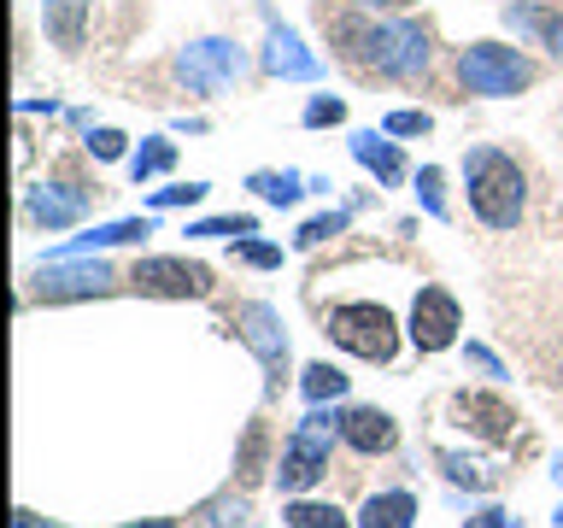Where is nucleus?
I'll return each mask as SVG.
<instances>
[{
  "instance_id": "nucleus-30",
  "label": "nucleus",
  "mask_w": 563,
  "mask_h": 528,
  "mask_svg": "<svg viewBox=\"0 0 563 528\" xmlns=\"http://www.w3.org/2000/svg\"><path fill=\"white\" fill-rule=\"evenodd\" d=\"M429 112H387V135H429Z\"/></svg>"
},
{
  "instance_id": "nucleus-7",
  "label": "nucleus",
  "mask_w": 563,
  "mask_h": 528,
  "mask_svg": "<svg viewBox=\"0 0 563 528\" xmlns=\"http://www.w3.org/2000/svg\"><path fill=\"white\" fill-rule=\"evenodd\" d=\"M130 282L141 294H158V299H200L211 288V276L200 264H183V258H141Z\"/></svg>"
},
{
  "instance_id": "nucleus-8",
  "label": "nucleus",
  "mask_w": 563,
  "mask_h": 528,
  "mask_svg": "<svg viewBox=\"0 0 563 528\" xmlns=\"http://www.w3.org/2000/svg\"><path fill=\"white\" fill-rule=\"evenodd\" d=\"M235 323H241V341L258 352L264 370H271V382H282V370H288V334H282V317L253 299V306L235 311Z\"/></svg>"
},
{
  "instance_id": "nucleus-19",
  "label": "nucleus",
  "mask_w": 563,
  "mask_h": 528,
  "mask_svg": "<svg viewBox=\"0 0 563 528\" xmlns=\"http://www.w3.org/2000/svg\"><path fill=\"white\" fill-rule=\"evenodd\" d=\"M253 188H258L271 206H294V200H299V194H306L311 183H306L299 170H258V176H253Z\"/></svg>"
},
{
  "instance_id": "nucleus-29",
  "label": "nucleus",
  "mask_w": 563,
  "mask_h": 528,
  "mask_svg": "<svg viewBox=\"0 0 563 528\" xmlns=\"http://www.w3.org/2000/svg\"><path fill=\"white\" fill-rule=\"evenodd\" d=\"M341 118H346V106L329 100V95H317V100L306 106V123H311V130H323V123H341Z\"/></svg>"
},
{
  "instance_id": "nucleus-25",
  "label": "nucleus",
  "mask_w": 563,
  "mask_h": 528,
  "mask_svg": "<svg viewBox=\"0 0 563 528\" xmlns=\"http://www.w3.org/2000/svg\"><path fill=\"white\" fill-rule=\"evenodd\" d=\"M188 235H206V241L211 235H235L241 241V235H253V218H206V223H194Z\"/></svg>"
},
{
  "instance_id": "nucleus-35",
  "label": "nucleus",
  "mask_w": 563,
  "mask_h": 528,
  "mask_svg": "<svg viewBox=\"0 0 563 528\" xmlns=\"http://www.w3.org/2000/svg\"><path fill=\"white\" fill-rule=\"evenodd\" d=\"M470 528H517V522H510V517H505V510H487V517H475Z\"/></svg>"
},
{
  "instance_id": "nucleus-18",
  "label": "nucleus",
  "mask_w": 563,
  "mask_h": 528,
  "mask_svg": "<svg viewBox=\"0 0 563 528\" xmlns=\"http://www.w3.org/2000/svg\"><path fill=\"white\" fill-rule=\"evenodd\" d=\"M411 517H417V499H411V493H376V499L364 505L358 528H411Z\"/></svg>"
},
{
  "instance_id": "nucleus-21",
  "label": "nucleus",
  "mask_w": 563,
  "mask_h": 528,
  "mask_svg": "<svg viewBox=\"0 0 563 528\" xmlns=\"http://www.w3.org/2000/svg\"><path fill=\"white\" fill-rule=\"evenodd\" d=\"M299 387H306L311 405H323V399H341V394H346V376H341V370H329V364H311Z\"/></svg>"
},
{
  "instance_id": "nucleus-22",
  "label": "nucleus",
  "mask_w": 563,
  "mask_h": 528,
  "mask_svg": "<svg viewBox=\"0 0 563 528\" xmlns=\"http://www.w3.org/2000/svg\"><path fill=\"white\" fill-rule=\"evenodd\" d=\"M510 30H522V35H534V42H552V30H558V18L552 12H540V7H510Z\"/></svg>"
},
{
  "instance_id": "nucleus-16",
  "label": "nucleus",
  "mask_w": 563,
  "mask_h": 528,
  "mask_svg": "<svg viewBox=\"0 0 563 528\" xmlns=\"http://www.w3.org/2000/svg\"><path fill=\"white\" fill-rule=\"evenodd\" d=\"M141 235H153V223H147V218H118V223H100V229H88V235H77L70 246H59L53 258L95 253V246H123V241H141Z\"/></svg>"
},
{
  "instance_id": "nucleus-40",
  "label": "nucleus",
  "mask_w": 563,
  "mask_h": 528,
  "mask_svg": "<svg viewBox=\"0 0 563 528\" xmlns=\"http://www.w3.org/2000/svg\"><path fill=\"white\" fill-rule=\"evenodd\" d=\"M552 522H558V528H563V510H558V517H552Z\"/></svg>"
},
{
  "instance_id": "nucleus-26",
  "label": "nucleus",
  "mask_w": 563,
  "mask_h": 528,
  "mask_svg": "<svg viewBox=\"0 0 563 528\" xmlns=\"http://www.w3.org/2000/svg\"><path fill=\"white\" fill-rule=\"evenodd\" d=\"M440 464H446V475H452V482H464V487H487V482H493L482 464H470V458H457V452H446Z\"/></svg>"
},
{
  "instance_id": "nucleus-13",
  "label": "nucleus",
  "mask_w": 563,
  "mask_h": 528,
  "mask_svg": "<svg viewBox=\"0 0 563 528\" xmlns=\"http://www.w3.org/2000/svg\"><path fill=\"white\" fill-rule=\"evenodd\" d=\"M112 271L106 264H77V271H47L42 276V299H82V294H106Z\"/></svg>"
},
{
  "instance_id": "nucleus-15",
  "label": "nucleus",
  "mask_w": 563,
  "mask_h": 528,
  "mask_svg": "<svg viewBox=\"0 0 563 528\" xmlns=\"http://www.w3.org/2000/svg\"><path fill=\"white\" fill-rule=\"evenodd\" d=\"M42 24L59 47H82L88 35V0H42Z\"/></svg>"
},
{
  "instance_id": "nucleus-12",
  "label": "nucleus",
  "mask_w": 563,
  "mask_h": 528,
  "mask_svg": "<svg viewBox=\"0 0 563 528\" xmlns=\"http://www.w3.org/2000/svg\"><path fill=\"white\" fill-rule=\"evenodd\" d=\"M82 211H88V188H77V183H42V188H30V218L47 223V229L77 223Z\"/></svg>"
},
{
  "instance_id": "nucleus-17",
  "label": "nucleus",
  "mask_w": 563,
  "mask_h": 528,
  "mask_svg": "<svg viewBox=\"0 0 563 528\" xmlns=\"http://www.w3.org/2000/svg\"><path fill=\"white\" fill-rule=\"evenodd\" d=\"M352 158H358V165H369L382 183H399V176H405L399 147H394V141H382V135H352Z\"/></svg>"
},
{
  "instance_id": "nucleus-2",
  "label": "nucleus",
  "mask_w": 563,
  "mask_h": 528,
  "mask_svg": "<svg viewBox=\"0 0 563 528\" xmlns=\"http://www.w3.org/2000/svg\"><path fill=\"white\" fill-rule=\"evenodd\" d=\"M464 176H470L475 218H482L487 229H517V218H522V170H517V158L499 153V147H470Z\"/></svg>"
},
{
  "instance_id": "nucleus-10",
  "label": "nucleus",
  "mask_w": 563,
  "mask_h": 528,
  "mask_svg": "<svg viewBox=\"0 0 563 528\" xmlns=\"http://www.w3.org/2000/svg\"><path fill=\"white\" fill-rule=\"evenodd\" d=\"M264 70H271V77H294V82L323 77V65L311 59L306 42H299L288 24H271V35H264Z\"/></svg>"
},
{
  "instance_id": "nucleus-11",
  "label": "nucleus",
  "mask_w": 563,
  "mask_h": 528,
  "mask_svg": "<svg viewBox=\"0 0 563 528\" xmlns=\"http://www.w3.org/2000/svg\"><path fill=\"white\" fill-rule=\"evenodd\" d=\"M341 435H346V447H358L364 458L399 447V422L387 411H376V405H352V411L341 417Z\"/></svg>"
},
{
  "instance_id": "nucleus-1",
  "label": "nucleus",
  "mask_w": 563,
  "mask_h": 528,
  "mask_svg": "<svg viewBox=\"0 0 563 528\" xmlns=\"http://www.w3.org/2000/svg\"><path fill=\"white\" fill-rule=\"evenodd\" d=\"M341 30V42L346 53L358 65H376L382 77H399V82H411L429 70V30L411 24V18H394V24H364V18H346V24H334Z\"/></svg>"
},
{
  "instance_id": "nucleus-14",
  "label": "nucleus",
  "mask_w": 563,
  "mask_h": 528,
  "mask_svg": "<svg viewBox=\"0 0 563 528\" xmlns=\"http://www.w3.org/2000/svg\"><path fill=\"white\" fill-rule=\"evenodd\" d=\"M457 417H464L475 435H487V440H505L510 429H517V417H510V405L487 399V394H464V399H457Z\"/></svg>"
},
{
  "instance_id": "nucleus-32",
  "label": "nucleus",
  "mask_w": 563,
  "mask_h": 528,
  "mask_svg": "<svg viewBox=\"0 0 563 528\" xmlns=\"http://www.w3.org/2000/svg\"><path fill=\"white\" fill-rule=\"evenodd\" d=\"M88 147H95V158H118L123 153V135L118 130H95V135H88Z\"/></svg>"
},
{
  "instance_id": "nucleus-5",
  "label": "nucleus",
  "mask_w": 563,
  "mask_h": 528,
  "mask_svg": "<svg viewBox=\"0 0 563 528\" xmlns=\"http://www.w3.org/2000/svg\"><path fill=\"white\" fill-rule=\"evenodd\" d=\"M457 70H464L470 95H517V88H528V77H534V65H528L517 47H499V42L464 47V65Z\"/></svg>"
},
{
  "instance_id": "nucleus-27",
  "label": "nucleus",
  "mask_w": 563,
  "mask_h": 528,
  "mask_svg": "<svg viewBox=\"0 0 563 528\" xmlns=\"http://www.w3.org/2000/svg\"><path fill=\"white\" fill-rule=\"evenodd\" d=\"M417 194H422V206H429V218H446V200H440V170L434 165H422Z\"/></svg>"
},
{
  "instance_id": "nucleus-6",
  "label": "nucleus",
  "mask_w": 563,
  "mask_h": 528,
  "mask_svg": "<svg viewBox=\"0 0 563 528\" xmlns=\"http://www.w3.org/2000/svg\"><path fill=\"white\" fill-rule=\"evenodd\" d=\"M241 70H246V53L235 42H218V35L183 47V59H176V77H183L188 88H200V95H223V88H235Z\"/></svg>"
},
{
  "instance_id": "nucleus-4",
  "label": "nucleus",
  "mask_w": 563,
  "mask_h": 528,
  "mask_svg": "<svg viewBox=\"0 0 563 528\" xmlns=\"http://www.w3.org/2000/svg\"><path fill=\"white\" fill-rule=\"evenodd\" d=\"M334 422H341V417H329V411H311V417L294 429L288 452H282V470H276V487H282V493H306V487L317 482V475L329 470Z\"/></svg>"
},
{
  "instance_id": "nucleus-28",
  "label": "nucleus",
  "mask_w": 563,
  "mask_h": 528,
  "mask_svg": "<svg viewBox=\"0 0 563 528\" xmlns=\"http://www.w3.org/2000/svg\"><path fill=\"white\" fill-rule=\"evenodd\" d=\"M206 183H176V188H158L153 194V206H194V200H206Z\"/></svg>"
},
{
  "instance_id": "nucleus-37",
  "label": "nucleus",
  "mask_w": 563,
  "mask_h": 528,
  "mask_svg": "<svg viewBox=\"0 0 563 528\" xmlns=\"http://www.w3.org/2000/svg\"><path fill=\"white\" fill-rule=\"evenodd\" d=\"M352 7H369V12H376V7H411V0H352Z\"/></svg>"
},
{
  "instance_id": "nucleus-39",
  "label": "nucleus",
  "mask_w": 563,
  "mask_h": 528,
  "mask_svg": "<svg viewBox=\"0 0 563 528\" xmlns=\"http://www.w3.org/2000/svg\"><path fill=\"white\" fill-rule=\"evenodd\" d=\"M135 528H176V522H135Z\"/></svg>"
},
{
  "instance_id": "nucleus-33",
  "label": "nucleus",
  "mask_w": 563,
  "mask_h": 528,
  "mask_svg": "<svg viewBox=\"0 0 563 528\" xmlns=\"http://www.w3.org/2000/svg\"><path fill=\"white\" fill-rule=\"evenodd\" d=\"M211 528H253V517H246V505H218V517H211Z\"/></svg>"
},
{
  "instance_id": "nucleus-34",
  "label": "nucleus",
  "mask_w": 563,
  "mask_h": 528,
  "mask_svg": "<svg viewBox=\"0 0 563 528\" xmlns=\"http://www.w3.org/2000/svg\"><path fill=\"white\" fill-rule=\"evenodd\" d=\"M464 359H470L475 370H482V376H505V370H499V359H493V352H487V346H470V352H464Z\"/></svg>"
},
{
  "instance_id": "nucleus-24",
  "label": "nucleus",
  "mask_w": 563,
  "mask_h": 528,
  "mask_svg": "<svg viewBox=\"0 0 563 528\" xmlns=\"http://www.w3.org/2000/svg\"><path fill=\"white\" fill-rule=\"evenodd\" d=\"M346 229V211H329V218H311L306 229H299V246H323L329 235H341Z\"/></svg>"
},
{
  "instance_id": "nucleus-23",
  "label": "nucleus",
  "mask_w": 563,
  "mask_h": 528,
  "mask_svg": "<svg viewBox=\"0 0 563 528\" xmlns=\"http://www.w3.org/2000/svg\"><path fill=\"white\" fill-rule=\"evenodd\" d=\"M288 528H346V517L334 505H294L288 510Z\"/></svg>"
},
{
  "instance_id": "nucleus-31",
  "label": "nucleus",
  "mask_w": 563,
  "mask_h": 528,
  "mask_svg": "<svg viewBox=\"0 0 563 528\" xmlns=\"http://www.w3.org/2000/svg\"><path fill=\"white\" fill-rule=\"evenodd\" d=\"M241 258H246V264H264V271H271V264H282V246H271V241H241Z\"/></svg>"
},
{
  "instance_id": "nucleus-9",
  "label": "nucleus",
  "mask_w": 563,
  "mask_h": 528,
  "mask_svg": "<svg viewBox=\"0 0 563 528\" xmlns=\"http://www.w3.org/2000/svg\"><path fill=\"white\" fill-rule=\"evenodd\" d=\"M452 334H457V299L446 288H422L411 306V341L422 352H446Z\"/></svg>"
},
{
  "instance_id": "nucleus-20",
  "label": "nucleus",
  "mask_w": 563,
  "mask_h": 528,
  "mask_svg": "<svg viewBox=\"0 0 563 528\" xmlns=\"http://www.w3.org/2000/svg\"><path fill=\"white\" fill-rule=\"evenodd\" d=\"M176 165V141H165V135H153L147 147H141L135 158H130V176L135 183H147V176H158V170H170Z\"/></svg>"
},
{
  "instance_id": "nucleus-38",
  "label": "nucleus",
  "mask_w": 563,
  "mask_h": 528,
  "mask_svg": "<svg viewBox=\"0 0 563 528\" xmlns=\"http://www.w3.org/2000/svg\"><path fill=\"white\" fill-rule=\"evenodd\" d=\"M545 47H552L558 59H563V18H558V30H552V42H545Z\"/></svg>"
},
{
  "instance_id": "nucleus-3",
  "label": "nucleus",
  "mask_w": 563,
  "mask_h": 528,
  "mask_svg": "<svg viewBox=\"0 0 563 528\" xmlns=\"http://www.w3.org/2000/svg\"><path fill=\"white\" fill-rule=\"evenodd\" d=\"M329 334H334V346L358 352L369 364H387L399 352V329H394V311L387 306H334Z\"/></svg>"
},
{
  "instance_id": "nucleus-36",
  "label": "nucleus",
  "mask_w": 563,
  "mask_h": 528,
  "mask_svg": "<svg viewBox=\"0 0 563 528\" xmlns=\"http://www.w3.org/2000/svg\"><path fill=\"white\" fill-rule=\"evenodd\" d=\"M12 528H53V522H42L35 510H18V517H12Z\"/></svg>"
}]
</instances>
